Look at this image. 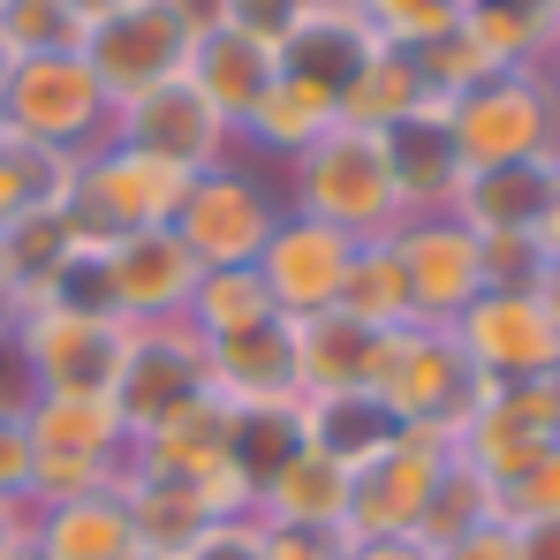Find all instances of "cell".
I'll return each instance as SVG.
<instances>
[{
    "label": "cell",
    "instance_id": "cell-19",
    "mask_svg": "<svg viewBox=\"0 0 560 560\" xmlns=\"http://www.w3.org/2000/svg\"><path fill=\"white\" fill-rule=\"evenodd\" d=\"M114 137L137 144V152L175 160V167H189V175H205V167H220V160L235 152V129L189 92L183 77H167V84H152V92L121 98V106H114Z\"/></svg>",
    "mask_w": 560,
    "mask_h": 560
},
{
    "label": "cell",
    "instance_id": "cell-14",
    "mask_svg": "<svg viewBox=\"0 0 560 560\" xmlns=\"http://www.w3.org/2000/svg\"><path fill=\"white\" fill-rule=\"evenodd\" d=\"M394 258L409 280V318L417 326H455L469 303L485 295V250L455 212H409L394 235Z\"/></svg>",
    "mask_w": 560,
    "mask_h": 560
},
{
    "label": "cell",
    "instance_id": "cell-10",
    "mask_svg": "<svg viewBox=\"0 0 560 560\" xmlns=\"http://www.w3.org/2000/svg\"><path fill=\"white\" fill-rule=\"evenodd\" d=\"M447 463H455L447 432L394 424V440L378 447L372 463L349 469V523H341V538H417L424 500H432V485H440Z\"/></svg>",
    "mask_w": 560,
    "mask_h": 560
},
{
    "label": "cell",
    "instance_id": "cell-52",
    "mask_svg": "<svg viewBox=\"0 0 560 560\" xmlns=\"http://www.w3.org/2000/svg\"><path fill=\"white\" fill-rule=\"evenodd\" d=\"M0 84H8V46H0Z\"/></svg>",
    "mask_w": 560,
    "mask_h": 560
},
{
    "label": "cell",
    "instance_id": "cell-21",
    "mask_svg": "<svg viewBox=\"0 0 560 560\" xmlns=\"http://www.w3.org/2000/svg\"><path fill=\"white\" fill-rule=\"evenodd\" d=\"M31 553L38 560H144V546H137L121 485H106V492L38 500L31 508Z\"/></svg>",
    "mask_w": 560,
    "mask_h": 560
},
{
    "label": "cell",
    "instance_id": "cell-44",
    "mask_svg": "<svg viewBox=\"0 0 560 560\" xmlns=\"http://www.w3.org/2000/svg\"><path fill=\"white\" fill-rule=\"evenodd\" d=\"M341 560H432L424 538H341Z\"/></svg>",
    "mask_w": 560,
    "mask_h": 560
},
{
    "label": "cell",
    "instance_id": "cell-38",
    "mask_svg": "<svg viewBox=\"0 0 560 560\" xmlns=\"http://www.w3.org/2000/svg\"><path fill=\"white\" fill-rule=\"evenodd\" d=\"M0 508H38V440L23 409H0Z\"/></svg>",
    "mask_w": 560,
    "mask_h": 560
},
{
    "label": "cell",
    "instance_id": "cell-8",
    "mask_svg": "<svg viewBox=\"0 0 560 560\" xmlns=\"http://www.w3.org/2000/svg\"><path fill=\"white\" fill-rule=\"evenodd\" d=\"M189 197V167L160 160V152H137L121 137H106L98 152L77 160V183H69V212L77 228L114 243V235H144V228H175Z\"/></svg>",
    "mask_w": 560,
    "mask_h": 560
},
{
    "label": "cell",
    "instance_id": "cell-32",
    "mask_svg": "<svg viewBox=\"0 0 560 560\" xmlns=\"http://www.w3.org/2000/svg\"><path fill=\"white\" fill-rule=\"evenodd\" d=\"M485 523H500V485L485 477V469H469L463 455L440 469V485H432V500H424V523H417V538L440 553V546H455L469 530H485Z\"/></svg>",
    "mask_w": 560,
    "mask_h": 560
},
{
    "label": "cell",
    "instance_id": "cell-1",
    "mask_svg": "<svg viewBox=\"0 0 560 560\" xmlns=\"http://www.w3.org/2000/svg\"><path fill=\"white\" fill-rule=\"evenodd\" d=\"M280 197L288 212H311L357 243L394 235L409 212H401V189H394V160H386V137L378 129H349L334 121L326 137H311L288 167H280Z\"/></svg>",
    "mask_w": 560,
    "mask_h": 560
},
{
    "label": "cell",
    "instance_id": "cell-41",
    "mask_svg": "<svg viewBox=\"0 0 560 560\" xmlns=\"http://www.w3.org/2000/svg\"><path fill=\"white\" fill-rule=\"evenodd\" d=\"M258 560H341V538H326V530H273L266 523Z\"/></svg>",
    "mask_w": 560,
    "mask_h": 560
},
{
    "label": "cell",
    "instance_id": "cell-37",
    "mask_svg": "<svg viewBox=\"0 0 560 560\" xmlns=\"http://www.w3.org/2000/svg\"><path fill=\"white\" fill-rule=\"evenodd\" d=\"M500 523H508V530L560 523V447H546L523 477H508V485H500Z\"/></svg>",
    "mask_w": 560,
    "mask_h": 560
},
{
    "label": "cell",
    "instance_id": "cell-24",
    "mask_svg": "<svg viewBox=\"0 0 560 560\" xmlns=\"http://www.w3.org/2000/svg\"><path fill=\"white\" fill-rule=\"evenodd\" d=\"M560 160H515V167H477L455 189V220L469 235H538V212H546V189H553Z\"/></svg>",
    "mask_w": 560,
    "mask_h": 560
},
{
    "label": "cell",
    "instance_id": "cell-6",
    "mask_svg": "<svg viewBox=\"0 0 560 560\" xmlns=\"http://www.w3.org/2000/svg\"><path fill=\"white\" fill-rule=\"evenodd\" d=\"M8 129L38 152H61V160H84L114 137V98L92 77L84 54H31V61H8Z\"/></svg>",
    "mask_w": 560,
    "mask_h": 560
},
{
    "label": "cell",
    "instance_id": "cell-2",
    "mask_svg": "<svg viewBox=\"0 0 560 560\" xmlns=\"http://www.w3.org/2000/svg\"><path fill=\"white\" fill-rule=\"evenodd\" d=\"M8 349L31 394H114L129 326L114 311H84L61 295H23L8 318Z\"/></svg>",
    "mask_w": 560,
    "mask_h": 560
},
{
    "label": "cell",
    "instance_id": "cell-51",
    "mask_svg": "<svg viewBox=\"0 0 560 560\" xmlns=\"http://www.w3.org/2000/svg\"><path fill=\"white\" fill-rule=\"evenodd\" d=\"M0 144H15V129H8V106H0Z\"/></svg>",
    "mask_w": 560,
    "mask_h": 560
},
{
    "label": "cell",
    "instance_id": "cell-23",
    "mask_svg": "<svg viewBox=\"0 0 560 560\" xmlns=\"http://www.w3.org/2000/svg\"><path fill=\"white\" fill-rule=\"evenodd\" d=\"M258 523L341 538V523H349V469L334 463V455H318V447H295V455L258 485Z\"/></svg>",
    "mask_w": 560,
    "mask_h": 560
},
{
    "label": "cell",
    "instance_id": "cell-16",
    "mask_svg": "<svg viewBox=\"0 0 560 560\" xmlns=\"http://www.w3.org/2000/svg\"><path fill=\"white\" fill-rule=\"evenodd\" d=\"M197 258L175 228H144V235H114L98 243V295L121 326H152V318H183L197 295Z\"/></svg>",
    "mask_w": 560,
    "mask_h": 560
},
{
    "label": "cell",
    "instance_id": "cell-31",
    "mask_svg": "<svg viewBox=\"0 0 560 560\" xmlns=\"http://www.w3.org/2000/svg\"><path fill=\"white\" fill-rule=\"evenodd\" d=\"M341 318H357V326H372V334L417 326V318H409V280H401V258H394L386 235H378V243H357V266L341 280Z\"/></svg>",
    "mask_w": 560,
    "mask_h": 560
},
{
    "label": "cell",
    "instance_id": "cell-50",
    "mask_svg": "<svg viewBox=\"0 0 560 560\" xmlns=\"http://www.w3.org/2000/svg\"><path fill=\"white\" fill-rule=\"evenodd\" d=\"M77 8H84V23H92V15H106V8H121V0H77Z\"/></svg>",
    "mask_w": 560,
    "mask_h": 560
},
{
    "label": "cell",
    "instance_id": "cell-7",
    "mask_svg": "<svg viewBox=\"0 0 560 560\" xmlns=\"http://www.w3.org/2000/svg\"><path fill=\"white\" fill-rule=\"evenodd\" d=\"M23 424L38 440V500L106 492L129 477V424L114 394H31Z\"/></svg>",
    "mask_w": 560,
    "mask_h": 560
},
{
    "label": "cell",
    "instance_id": "cell-18",
    "mask_svg": "<svg viewBox=\"0 0 560 560\" xmlns=\"http://www.w3.org/2000/svg\"><path fill=\"white\" fill-rule=\"evenodd\" d=\"M280 61H273V38L258 31V23H235V15H212L205 8V23H197V38H189V61H183V84L228 129H243L250 114H258V98L273 92Z\"/></svg>",
    "mask_w": 560,
    "mask_h": 560
},
{
    "label": "cell",
    "instance_id": "cell-20",
    "mask_svg": "<svg viewBox=\"0 0 560 560\" xmlns=\"http://www.w3.org/2000/svg\"><path fill=\"white\" fill-rule=\"evenodd\" d=\"M228 447H235V401L205 386L189 409L160 417L152 432L129 440V477H183V485H197V477H212L228 463Z\"/></svg>",
    "mask_w": 560,
    "mask_h": 560
},
{
    "label": "cell",
    "instance_id": "cell-47",
    "mask_svg": "<svg viewBox=\"0 0 560 560\" xmlns=\"http://www.w3.org/2000/svg\"><path fill=\"white\" fill-rule=\"evenodd\" d=\"M523 538V560H560V523H538V530H515Z\"/></svg>",
    "mask_w": 560,
    "mask_h": 560
},
{
    "label": "cell",
    "instance_id": "cell-12",
    "mask_svg": "<svg viewBox=\"0 0 560 560\" xmlns=\"http://www.w3.org/2000/svg\"><path fill=\"white\" fill-rule=\"evenodd\" d=\"M546 447H560V378H508V386H485L477 409L455 432V455L469 469H485L492 485L523 477Z\"/></svg>",
    "mask_w": 560,
    "mask_h": 560
},
{
    "label": "cell",
    "instance_id": "cell-30",
    "mask_svg": "<svg viewBox=\"0 0 560 560\" xmlns=\"http://www.w3.org/2000/svg\"><path fill=\"white\" fill-rule=\"evenodd\" d=\"M183 318L205 341H228V334H250V326H266L280 311L266 295V280H258V266H220V273H197V295H189Z\"/></svg>",
    "mask_w": 560,
    "mask_h": 560
},
{
    "label": "cell",
    "instance_id": "cell-42",
    "mask_svg": "<svg viewBox=\"0 0 560 560\" xmlns=\"http://www.w3.org/2000/svg\"><path fill=\"white\" fill-rule=\"evenodd\" d=\"M432 560H523V538H515L508 523H485V530H469L455 546H440Z\"/></svg>",
    "mask_w": 560,
    "mask_h": 560
},
{
    "label": "cell",
    "instance_id": "cell-48",
    "mask_svg": "<svg viewBox=\"0 0 560 560\" xmlns=\"http://www.w3.org/2000/svg\"><path fill=\"white\" fill-rule=\"evenodd\" d=\"M530 295L546 303V318L560 326V258H546V266H538V280H530Z\"/></svg>",
    "mask_w": 560,
    "mask_h": 560
},
{
    "label": "cell",
    "instance_id": "cell-25",
    "mask_svg": "<svg viewBox=\"0 0 560 560\" xmlns=\"http://www.w3.org/2000/svg\"><path fill=\"white\" fill-rule=\"evenodd\" d=\"M386 160H394L401 212H447L455 189H463V160H455V137H447V98L424 106L417 121L386 129Z\"/></svg>",
    "mask_w": 560,
    "mask_h": 560
},
{
    "label": "cell",
    "instance_id": "cell-45",
    "mask_svg": "<svg viewBox=\"0 0 560 560\" xmlns=\"http://www.w3.org/2000/svg\"><path fill=\"white\" fill-rule=\"evenodd\" d=\"M31 553V508H0V560Z\"/></svg>",
    "mask_w": 560,
    "mask_h": 560
},
{
    "label": "cell",
    "instance_id": "cell-28",
    "mask_svg": "<svg viewBox=\"0 0 560 560\" xmlns=\"http://www.w3.org/2000/svg\"><path fill=\"white\" fill-rule=\"evenodd\" d=\"M424 106H440V98L424 92V69H417V54H401V46H378L372 61H364V77L349 84L341 98V121L349 129H401V121H417Z\"/></svg>",
    "mask_w": 560,
    "mask_h": 560
},
{
    "label": "cell",
    "instance_id": "cell-27",
    "mask_svg": "<svg viewBox=\"0 0 560 560\" xmlns=\"http://www.w3.org/2000/svg\"><path fill=\"white\" fill-rule=\"evenodd\" d=\"M463 31L492 54V69H546L560 46V8L553 0H477Z\"/></svg>",
    "mask_w": 560,
    "mask_h": 560
},
{
    "label": "cell",
    "instance_id": "cell-13",
    "mask_svg": "<svg viewBox=\"0 0 560 560\" xmlns=\"http://www.w3.org/2000/svg\"><path fill=\"white\" fill-rule=\"evenodd\" d=\"M205 386H212V372H205V334L189 318L129 326V349H121V372H114V409H121L129 440L152 432L160 417L189 409Z\"/></svg>",
    "mask_w": 560,
    "mask_h": 560
},
{
    "label": "cell",
    "instance_id": "cell-55",
    "mask_svg": "<svg viewBox=\"0 0 560 560\" xmlns=\"http://www.w3.org/2000/svg\"><path fill=\"white\" fill-rule=\"evenodd\" d=\"M553 8H560V0H553Z\"/></svg>",
    "mask_w": 560,
    "mask_h": 560
},
{
    "label": "cell",
    "instance_id": "cell-33",
    "mask_svg": "<svg viewBox=\"0 0 560 560\" xmlns=\"http://www.w3.org/2000/svg\"><path fill=\"white\" fill-rule=\"evenodd\" d=\"M69 183H77V160L61 152H38V144H0V235L38 212V205H69Z\"/></svg>",
    "mask_w": 560,
    "mask_h": 560
},
{
    "label": "cell",
    "instance_id": "cell-34",
    "mask_svg": "<svg viewBox=\"0 0 560 560\" xmlns=\"http://www.w3.org/2000/svg\"><path fill=\"white\" fill-rule=\"evenodd\" d=\"M0 46H8V61L77 54L84 46V8L77 0H0Z\"/></svg>",
    "mask_w": 560,
    "mask_h": 560
},
{
    "label": "cell",
    "instance_id": "cell-40",
    "mask_svg": "<svg viewBox=\"0 0 560 560\" xmlns=\"http://www.w3.org/2000/svg\"><path fill=\"white\" fill-rule=\"evenodd\" d=\"M258 538H266V523L258 515H235V523H212L183 560H258Z\"/></svg>",
    "mask_w": 560,
    "mask_h": 560
},
{
    "label": "cell",
    "instance_id": "cell-5",
    "mask_svg": "<svg viewBox=\"0 0 560 560\" xmlns=\"http://www.w3.org/2000/svg\"><path fill=\"white\" fill-rule=\"evenodd\" d=\"M280 212H288V197H280L273 167L228 152L220 167L189 175V197H183V212H175V235L189 243V258H197L205 273H220V266H258V250L273 243Z\"/></svg>",
    "mask_w": 560,
    "mask_h": 560
},
{
    "label": "cell",
    "instance_id": "cell-29",
    "mask_svg": "<svg viewBox=\"0 0 560 560\" xmlns=\"http://www.w3.org/2000/svg\"><path fill=\"white\" fill-rule=\"evenodd\" d=\"M295 326V378L303 394H326V386H364L372 378V326L341 318V311H318V318H288Z\"/></svg>",
    "mask_w": 560,
    "mask_h": 560
},
{
    "label": "cell",
    "instance_id": "cell-53",
    "mask_svg": "<svg viewBox=\"0 0 560 560\" xmlns=\"http://www.w3.org/2000/svg\"><path fill=\"white\" fill-rule=\"evenodd\" d=\"M15 560H38V553H15Z\"/></svg>",
    "mask_w": 560,
    "mask_h": 560
},
{
    "label": "cell",
    "instance_id": "cell-46",
    "mask_svg": "<svg viewBox=\"0 0 560 560\" xmlns=\"http://www.w3.org/2000/svg\"><path fill=\"white\" fill-rule=\"evenodd\" d=\"M538 250L560 258V167H553V189H546V212H538Z\"/></svg>",
    "mask_w": 560,
    "mask_h": 560
},
{
    "label": "cell",
    "instance_id": "cell-15",
    "mask_svg": "<svg viewBox=\"0 0 560 560\" xmlns=\"http://www.w3.org/2000/svg\"><path fill=\"white\" fill-rule=\"evenodd\" d=\"M447 334L463 341L469 372L485 378V386H508V378H560V326L546 318V303H538L530 288H485Z\"/></svg>",
    "mask_w": 560,
    "mask_h": 560
},
{
    "label": "cell",
    "instance_id": "cell-35",
    "mask_svg": "<svg viewBox=\"0 0 560 560\" xmlns=\"http://www.w3.org/2000/svg\"><path fill=\"white\" fill-rule=\"evenodd\" d=\"M295 447H303V409H295V401H273V409H235V447H228V463L243 469L250 485H266Z\"/></svg>",
    "mask_w": 560,
    "mask_h": 560
},
{
    "label": "cell",
    "instance_id": "cell-4",
    "mask_svg": "<svg viewBox=\"0 0 560 560\" xmlns=\"http://www.w3.org/2000/svg\"><path fill=\"white\" fill-rule=\"evenodd\" d=\"M447 137L463 175L515 167V160H560V98L546 69H500L463 98H447Z\"/></svg>",
    "mask_w": 560,
    "mask_h": 560
},
{
    "label": "cell",
    "instance_id": "cell-43",
    "mask_svg": "<svg viewBox=\"0 0 560 560\" xmlns=\"http://www.w3.org/2000/svg\"><path fill=\"white\" fill-rule=\"evenodd\" d=\"M212 15H235V23H258L266 38H280V23L303 8V0H205Z\"/></svg>",
    "mask_w": 560,
    "mask_h": 560
},
{
    "label": "cell",
    "instance_id": "cell-26",
    "mask_svg": "<svg viewBox=\"0 0 560 560\" xmlns=\"http://www.w3.org/2000/svg\"><path fill=\"white\" fill-rule=\"evenodd\" d=\"M295 409H303V447L334 455L341 469L372 463L378 447L394 440V417H386V401L372 386H326V394H303Z\"/></svg>",
    "mask_w": 560,
    "mask_h": 560
},
{
    "label": "cell",
    "instance_id": "cell-9",
    "mask_svg": "<svg viewBox=\"0 0 560 560\" xmlns=\"http://www.w3.org/2000/svg\"><path fill=\"white\" fill-rule=\"evenodd\" d=\"M197 23H205V0H121V8H106V15L84 23V46L77 54L92 61L106 98L121 106V98L183 77Z\"/></svg>",
    "mask_w": 560,
    "mask_h": 560
},
{
    "label": "cell",
    "instance_id": "cell-39",
    "mask_svg": "<svg viewBox=\"0 0 560 560\" xmlns=\"http://www.w3.org/2000/svg\"><path fill=\"white\" fill-rule=\"evenodd\" d=\"M477 250H485V288H530L546 266L538 235H477Z\"/></svg>",
    "mask_w": 560,
    "mask_h": 560
},
{
    "label": "cell",
    "instance_id": "cell-3",
    "mask_svg": "<svg viewBox=\"0 0 560 560\" xmlns=\"http://www.w3.org/2000/svg\"><path fill=\"white\" fill-rule=\"evenodd\" d=\"M364 386L386 401L394 424H424V432H447V440L463 432V417L485 394V378L469 372L463 341L447 326H394V334H378Z\"/></svg>",
    "mask_w": 560,
    "mask_h": 560
},
{
    "label": "cell",
    "instance_id": "cell-54",
    "mask_svg": "<svg viewBox=\"0 0 560 560\" xmlns=\"http://www.w3.org/2000/svg\"><path fill=\"white\" fill-rule=\"evenodd\" d=\"M144 560H152V553H144Z\"/></svg>",
    "mask_w": 560,
    "mask_h": 560
},
{
    "label": "cell",
    "instance_id": "cell-11",
    "mask_svg": "<svg viewBox=\"0 0 560 560\" xmlns=\"http://www.w3.org/2000/svg\"><path fill=\"white\" fill-rule=\"evenodd\" d=\"M372 54H378V31L364 23L357 0H303L273 38L280 84H295V92H311L318 106H334V121H341V98L364 77Z\"/></svg>",
    "mask_w": 560,
    "mask_h": 560
},
{
    "label": "cell",
    "instance_id": "cell-22",
    "mask_svg": "<svg viewBox=\"0 0 560 560\" xmlns=\"http://www.w3.org/2000/svg\"><path fill=\"white\" fill-rule=\"evenodd\" d=\"M205 372H212V394H228L235 409L303 401V378H295V326H288V318H266V326L228 334V341H205Z\"/></svg>",
    "mask_w": 560,
    "mask_h": 560
},
{
    "label": "cell",
    "instance_id": "cell-36",
    "mask_svg": "<svg viewBox=\"0 0 560 560\" xmlns=\"http://www.w3.org/2000/svg\"><path fill=\"white\" fill-rule=\"evenodd\" d=\"M357 8H364V23L378 31V46L417 54V46H432V38L463 31V15L477 8V0H357Z\"/></svg>",
    "mask_w": 560,
    "mask_h": 560
},
{
    "label": "cell",
    "instance_id": "cell-17",
    "mask_svg": "<svg viewBox=\"0 0 560 560\" xmlns=\"http://www.w3.org/2000/svg\"><path fill=\"white\" fill-rule=\"evenodd\" d=\"M357 266V235L311 220V212H280L273 243L258 250V280L273 295L280 318H318V311H341V280Z\"/></svg>",
    "mask_w": 560,
    "mask_h": 560
},
{
    "label": "cell",
    "instance_id": "cell-49",
    "mask_svg": "<svg viewBox=\"0 0 560 560\" xmlns=\"http://www.w3.org/2000/svg\"><path fill=\"white\" fill-rule=\"evenodd\" d=\"M15 303H23V288H15V266H8V243H0V326L15 318Z\"/></svg>",
    "mask_w": 560,
    "mask_h": 560
}]
</instances>
